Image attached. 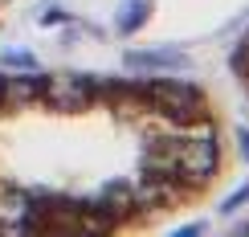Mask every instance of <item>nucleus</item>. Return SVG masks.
Segmentation results:
<instances>
[{"instance_id": "f257e3e1", "label": "nucleus", "mask_w": 249, "mask_h": 237, "mask_svg": "<svg viewBox=\"0 0 249 237\" xmlns=\"http://www.w3.org/2000/svg\"><path fill=\"white\" fill-rule=\"evenodd\" d=\"M221 119L168 78L0 70V233H135L209 197Z\"/></svg>"}, {"instance_id": "f03ea898", "label": "nucleus", "mask_w": 249, "mask_h": 237, "mask_svg": "<svg viewBox=\"0 0 249 237\" xmlns=\"http://www.w3.org/2000/svg\"><path fill=\"white\" fill-rule=\"evenodd\" d=\"M237 70H241V82H245V90H249V41H245V49H241V61H237Z\"/></svg>"}, {"instance_id": "7ed1b4c3", "label": "nucleus", "mask_w": 249, "mask_h": 237, "mask_svg": "<svg viewBox=\"0 0 249 237\" xmlns=\"http://www.w3.org/2000/svg\"><path fill=\"white\" fill-rule=\"evenodd\" d=\"M8 4H13V0H0V13H4V8H8Z\"/></svg>"}]
</instances>
